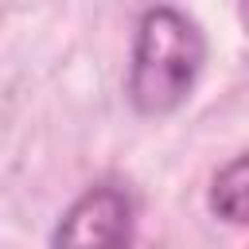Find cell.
<instances>
[{"mask_svg": "<svg viewBox=\"0 0 249 249\" xmlns=\"http://www.w3.org/2000/svg\"><path fill=\"white\" fill-rule=\"evenodd\" d=\"M206 62V39L198 23L179 8H148L136 23L132 66H128V101L144 117L175 113Z\"/></svg>", "mask_w": 249, "mask_h": 249, "instance_id": "6da1fadb", "label": "cell"}, {"mask_svg": "<svg viewBox=\"0 0 249 249\" xmlns=\"http://www.w3.org/2000/svg\"><path fill=\"white\" fill-rule=\"evenodd\" d=\"M136 202L128 183L101 179L86 187L51 233V249H128L132 245Z\"/></svg>", "mask_w": 249, "mask_h": 249, "instance_id": "7a4b0ae2", "label": "cell"}, {"mask_svg": "<svg viewBox=\"0 0 249 249\" xmlns=\"http://www.w3.org/2000/svg\"><path fill=\"white\" fill-rule=\"evenodd\" d=\"M210 214L230 226H249V152L233 156L226 167H218L210 183Z\"/></svg>", "mask_w": 249, "mask_h": 249, "instance_id": "3957f363", "label": "cell"}, {"mask_svg": "<svg viewBox=\"0 0 249 249\" xmlns=\"http://www.w3.org/2000/svg\"><path fill=\"white\" fill-rule=\"evenodd\" d=\"M237 19H241V27L249 35V0H237Z\"/></svg>", "mask_w": 249, "mask_h": 249, "instance_id": "277c9868", "label": "cell"}]
</instances>
